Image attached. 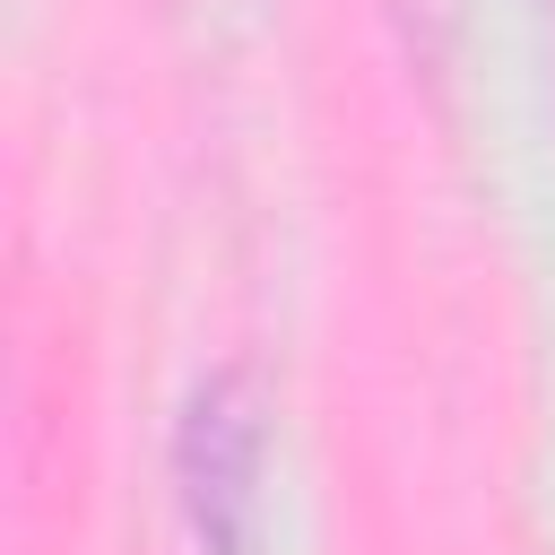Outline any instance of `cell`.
Instances as JSON below:
<instances>
[{"label": "cell", "mask_w": 555, "mask_h": 555, "mask_svg": "<svg viewBox=\"0 0 555 555\" xmlns=\"http://www.w3.org/2000/svg\"><path fill=\"white\" fill-rule=\"evenodd\" d=\"M269 477V399L251 364H217L173 425V503L208 555H251Z\"/></svg>", "instance_id": "6da1fadb"}]
</instances>
